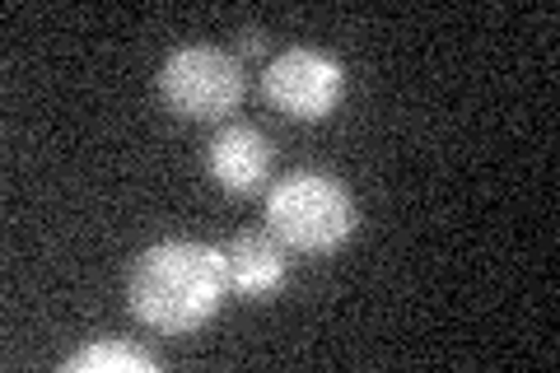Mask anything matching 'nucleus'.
<instances>
[{"label": "nucleus", "instance_id": "obj_1", "mask_svg": "<svg viewBox=\"0 0 560 373\" xmlns=\"http://www.w3.org/2000/svg\"><path fill=\"white\" fill-rule=\"evenodd\" d=\"M230 280L224 253L210 243L173 238L145 247L127 271V304L145 327L164 336H187L220 313Z\"/></svg>", "mask_w": 560, "mask_h": 373}, {"label": "nucleus", "instance_id": "obj_2", "mask_svg": "<svg viewBox=\"0 0 560 373\" xmlns=\"http://www.w3.org/2000/svg\"><path fill=\"white\" fill-rule=\"evenodd\" d=\"M267 224L285 247L300 253H337L360 229L355 197L331 173H285L267 197Z\"/></svg>", "mask_w": 560, "mask_h": 373}, {"label": "nucleus", "instance_id": "obj_3", "mask_svg": "<svg viewBox=\"0 0 560 373\" xmlns=\"http://www.w3.org/2000/svg\"><path fill=\"white\" fill-rule=\"evenodd\" d=\"M160 98L183 121H224L243 103V66L206 43L178 47L160 66Z\"/></svg>", "mask_w": 560, "mask_h": 373}, {"label": "nucleus", "instance_id": "obj_4", "mask_svg": "<svg viewBox=\"0 0 560 373\" xmlns=\"http://www.w3.org/2000/svg\"><path fill=\"white\" fill-rule=\"evenodd\" d=\"M261 94L290 121H323L346 94V66L318 47H285L261 70Z\"/></svg>", "mask_w": 560, "mask_h": 373}, {"label": "nucleus", "instance_id": "obj_5", "mask_svg": "<svg viewBox=\"0 0 560 373\" xmlns=\"http://www.w3.org/2000/svg\"><path fill=\"white\" fill-rule=\"evenodd\" d=\"M206 173L215 177L230 197H253V191L271 177V140L248 121L220 127L206 145Z\"/></svg>", "mask_w": 560, "mask_h": 373}, {"label": "nucleus", "instance_id": "obj_6", "mask_svg": "<svg viewBox=\"0 0 560 373\" xmlns=\"http://www.w3.org/2000/svg\"><path fill=\"white\" fill-rule=\"evenodd\" d=\"M224 253V280L238 299H267L290 280V247L271 229H248L220 247Z\"/></svg>", "mask_w": 560, "mask_h": 373}, {"label": "nucleus", "instance_id": "obj_7", "mask_svg": "<svg viewBox=\"0 0 560 373\" xmlns=\"http://www.w3.org/2000/svg\"><path fill=\"white\" fill-rule=\"evenodd\" d=\"M66 373H154V354L108 336V341H94V346L70 354Z\"/></svg>", "mask_w": 560, "mask_h": 373}, {"label": "nucleus", "instance_id": "obj_8", "mask_svg": "<svg viewBox=\"0 0 560 373\" xmlns=\"http://www.w3.org/2000/svg\"><path fill=\"white\" fill-rule=\"evenodd\" d=\"M243 38H248V43H243V51H261V33H257V28H248Z\"/></svg>", "mask_w": 560, "mask_h": 373}]
</instances>
